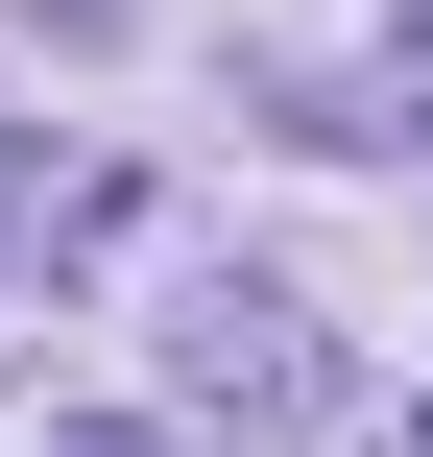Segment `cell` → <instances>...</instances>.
I'll list each match as a JSON object with an SVG mask.
<instances>
[{
  "label": "cell",
  "instance_id": "cell-3",
  "mask_svg": "<svg viewBox=\"0 0 433 457\" xmlns=\"http://www.w3.org/2000/svg\"><path fill=\"white\" fill-rule=\"evenodd\" d=\"M410 457H433V434H410Z\"/></svg>",
  "mask_w": 433,
  "mask_h": 457
},
{
  "label": "cell",
  "instance_id": "cell-1",
  "mask_svg": "<svg viewBox=\"0 0 433 457\" xmlns=\"http://www.w3.org/2000/svg\"><path fill=\"white\" fill-rule=\"evenodd\" d=\"M169 386H193V410H217L241 457H313V434H337V337H313V313H289L265 265L169 289Z\"/></svg>",
  "mask_w": 433,
  "mask_h": 457
},
{
  "label": "cell",
  "instance_id": "cell-2",
  "mask_svg": "<svg viewBox=\"0 0 433 457\" xmlns=\"http://www.w3.org/2000/svg\"><path fill=\"white\" fill-rule=\"evenodd\" d=\"M0 193H24V169H0Z\"/></svg>",
  "mask_w": 433,
  "mask_h": 457
}]
</instances>
